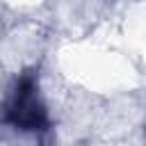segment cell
Masks as SVG:
<instances>
[{
	"label": "cell",
	"instance_id": "6da1fadb",
	"mask_svg": "<svg viewBox=\"0 0 146 146\" xmlns=\"http://www.w3.org/2000/svg\"><path fill=\"white\" fill-rule=\"evenodd\" d=\"M5 121L21 130H34V132L46 130L48 114L39 98V87H36V80L32 73H25L16 82L11 96L5 105Z\"/></svg>",
	"mask_w": 146,
	"mask_h": 146
}]
</instances>
